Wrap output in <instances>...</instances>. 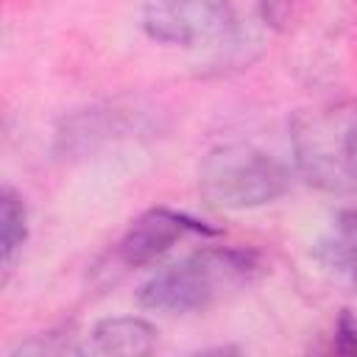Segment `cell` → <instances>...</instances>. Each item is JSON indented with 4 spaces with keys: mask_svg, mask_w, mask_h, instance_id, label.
<instances>
[{
    "mask_svg": "<svg viewBox=\"0 0 357 357\" xmlns=\"http://www.w3.org/2000/svg\"><path fill=\"white\" fill-rule=\"evenodd\" d=\"M262 257L251 248L206 245L162 271H156L137 293L139 307L165 315L201 312L231 290L262 276Z\"/></svg>",
    "mask_w": 357,
    "mask_h": 357,
    "instance_id": "cell-1",
    "label": "cell"
},
{
    "mask_svg": "<svg viewBox=\"0 0 357 357\" xmlns=\"http://www.w3.org/2000/svg\"><path fill=\"white\" fill-rule=\"evenodd\" d=\"M290 151L298 178L326 195L357 190V100H326L290 120Z\"/></svg>",
    "mask_w": 357,
    "mask_h": 357,
    "instance_id": "cell-2",
    "label": "cell"
},
{
    "mask_svg": "<svg viewBox=\"0 0 357 357\" xmlns=\"http://www.w3.org/2000/svg\"><path fill=\"white\" fill-rule=\"evenodd\" d=\"M290 167L282 159L243 142L218 145L198 165L201 198L226 212L268 206L290 190Z\"/></svg>",
    "mask_w": 357,
    "mask_h": 357,
    "instance_id": "cell-3",
    "label": "cell"
},
{
    "mask_svg": "<svg viewBox=\"0 0 357 357\" xmlns=\"http://www.w3.org/2000/svg\"><path fill=\"white\" fill-rule=\"evenodd\" d=\"M142 25L162 45L198 47L234 31V8L229 0H151Z\"/></svg>",
    "mask_w": 357,
    "mask_h": 357,
    "instance_id": "cell-4",
    "label": "cell"
},
{
    "mask_svg": "<svg viewBox=\"0 0 357 357\" xmlns=\"http://www.w3.org/2000/svg\"><path fill=\"white\" fill-rule=\"evenodd\" d=\"M220 231L187 212L170 206H151L137 215L114 245V262L126 271H139L162 259L176 243L187 237H218Z\"/></svg>",
    "mask_w": 357,
    "mask_h": 357,
    "instance_id": "cell-5",
    "label": "cell"
},
{
    "mask_svg": "<svg viewBox=\"0 0 357 357\" xmlns=\"http://www.w3.org/2000/svg\"><path fill=\"white\" fill-rule=\"evenodd\" d=\"M156 346V326L139 315H114L98 321L78 343V354L92 357H142Z\"/></svg>",
    "mask_w": 357,
    "mask_h": 357,
    "instance_id": "cell-6",
    "label": "cell"
},
{
    "mask_svg": "<svg viewBox=\"0 0 357 357\" xmlns=\"http://www.w3.org/2000/svg\"><path fill=\"white\" fill-rule=\"evenodd\" d=\"M315 259L332 279L357 293V209L335 215L329 229L315 243Z\"/></svg>",
    "mask_w": 357,
    "mask_h": 357,
    "instance_id": "cell-7",
    "label": "cell"
},
{
    "mask_svg": "<svg viewBox=\"0 0 357 357\" xmlns=\"http://www.w3.org/2000/svg\"><path fill=\"white\" fill-rule=\"evenodd\" d=\"M28 240V206L22 195L6 184L0 190V265H3V282H8L22 245Z\"/></svg>",
    "mask_w": 357,
    "mask_h": 357,
    "instance_id": "cell-8",
    "label": "cell"
},
{
    "mask_svg": "<svg viewBox=\"0 0 357 357\" xmlns=\"http://www.w3.org/2000/svg\"><path fill=\"white\" fill-rule=\"evenodd\" d=\"M64 351H75L78 354V343H70V337L61 335V332L33 335L31 340H25V343H20L14 349V354H64Z\"/></svg>",
    "mask_w": 357,
    "mask_h": 357,
    "instance_id": "cell-9",
    "label": "cell"
},
{
    "mask_svg": "<svg viewBox=\"0 0 357 357\" xmlns=\"http://www.w3.org/2000/svg\"><path fill=\"white\" fill-rule=\"evenodd\" d=\"M329 349L337 351V354H346V357L357 354V318H354L349 310H343V312L337 315L335 329H332V343H329Z\"/></svg>",
    "mask_w": 357,
    "mask_h": 357,
    "instance_id": "cell-10",
    "label": "cell"
},
{
    "mask_svg": "<svg viewBox=\"0 0 357 357\" xmlns=\"http://www.w3.org/2000/svg\"><path fill=\"white\" fill-rule=\"evenodd\" d=\"M254 6H257V14H259V20H262L265 25H271V28H284L287 20L293 17L296 0H254Z\"/></svg>",
    "mask_w": 357,
    "mask_h": 357,
    "instance_id": "cell-11",
    "label": "cell"
}]
</instances>
